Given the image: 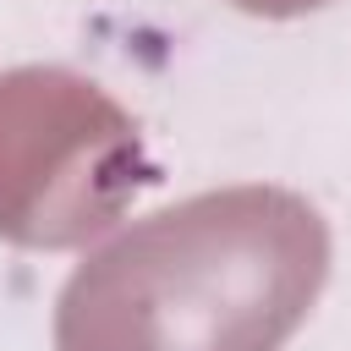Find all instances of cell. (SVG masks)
Listing matches in <instances>:
<instances>
[{
  "label": "cell",
  "mask_w": 351,
  "mask_h": 351,
  "mask_svg": "<svg viewBox=\"0 0 351 351\" xmlns=\"http://www.w3.org/2000/svg\"><path fill=\"white\" fill-rule=\"evenodd\" d=\"M252 16H296V11H313V5H329V0H230Z\"/></svg>",
  "instance_id": "3957f363"
},
{
  "label": "cell",
  "mask_w": 351,
  "mask_h": 351,
  "mask_svg": "<svg viewBox=\"0 0 351 351\" xmlns=\"http://www.w3.org/2000/svg\"><path fill=\"white\" fill-rule=\"evenodd\" d=\"M324 280L329 225L302 192H197L71 269L55 351H280Z\"/></svg>",
  "instance_id": "6da1fadb"
},
{
  "label": "cell",
  "mask_w": 351,
  "mask_h": 351,
  "mask_svg": "<svg viewBox=\"0 0 351 351\" xmlns=\"http://www.w3.org/2000/svg\"><path fill=\"white\" fill-rule=\"evenodd\" d=\"M154 165L132 115L77 71H0V241L60 252L104 236Z\"/></svg>",
  "instance_id": "7a4b0ae2"
}]
</instances>
